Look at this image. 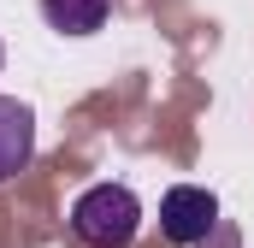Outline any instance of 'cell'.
<instances>
[{"label":"cell","instance_id":"cell-1","mask_svg":"<svg viewBox=\"0 0 254 248\" xmlns=\"http://www.w3.org/2000/svg\"><path fill=\"white\" fill-rule=\"evenodd\" d=\"M142 231V201L130 184H89L71 201V237L83 248H130Z\"/></svg>","mask_w":254,"mask_h":248},{"label":"cell","instance_id":"cell-2","mask_svg":"<svg viewBox=\"0 0 254 248\" xmlns=\"http://www.w3.org/2000/svg\"><path fill=\"white\" fill-rule=\"evenodd\" d=\"M213 225H219V201L207 195V189L195 184H172L160 195V231H166V243L178 248H201L213 237Z\"/></svg>","mask_w":254,"mask_h":248},{"label":"cell","instance_id":"cell-3","mask_svg":"<svg viewBox=\"0 0 254 248\" xmlns=\"http://www.w3.org/2000/svg\"><path fill=\"white\" fill-rule=\"evenodd\" d=\"M36 154V113L12 95H0V184H12Z\"/></svg>","mask_w":254,"mask_h":248},{"label":"cell","instance_id":"cell-4","mask_svg":"<svg viewBox=\"0 0 254 248\" xmlns=\"http://www.w3.org/2000/svg\"><path fill=\"white\" fill-rule=\"evenodd\" d=\"M113 0H42V18L60 30V36H95L107 24Z\"/></svg>","mask_w":254,"mask_h":248},{"label":"cell","instance_id":"cell-5","mask_svg":"<svg viewBox=\"0 0 254 248\" xmlns=\"http://www.w3.org/2000/svg\"><path fill=\"white\" fill-rule=\"evenodd\" d=\"M0 60H6V48H0Z\"/></svg>","mask_w":254,"mask_h":248}]
</instances>
